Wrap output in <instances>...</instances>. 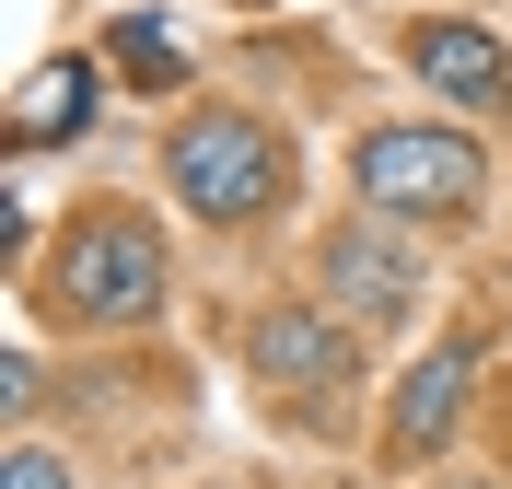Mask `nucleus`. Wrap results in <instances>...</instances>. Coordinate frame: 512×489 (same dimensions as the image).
Returning <instances> with one entry per match:
<instances>
[{
    "label": "nucleus",
    "instance_id": "nucleus-7",
    "mask_svg": "<svg viewBox=\"0 0 512 489\" xmlns=\"http://www.w3.org/2000/svg\"><path fill=\"white\" fill-rule=\"evenodd\" d=\"M466 396H478V350L443 338V350L396 385V408H384V466H431L454 443V420H466Z\"/></svg>",
    "mask_w": 512,
    "mask_h": 489
},
{
    "label": "nucleus",
    "instance_id": "nucleus-8",
    "mask_svg": "<svg viewBox=\"0 0 512 489\" xmlns=\"http://www.w3.org/2000/svg\"><path fill=\"white\" fill-rule=\"evenodd\" d=\"M94 105H105L94 59H47V82L12 105V152H59V140H82V129H94Z\"/></svg>",
    "mask_w": 512,
    "mask_h": 489
},
{
    "label": "nucleus",
    "instance_id": "nucleus-10",
    "mask_svg": "<svg viewBox=\"0 0 512 489\" xmlns=\"http://www.w3.org/2000/svg\"><path fill=\"white\" fill-rule=\"evenodd\" d=\"M0 489H82V478H70V466L47 455V443H12V466H0Z\"/></svg>",
    "mask_w": 512,
    "mask_h": 489
},
{
    "label": "nucleus",
    "instance_id": "nucleus-2",
    "mask_svg": "<svg viewBox=\"0 0 512 489\" xmlns=\"http://www.w3.org/2000/svg\"><path fill=\"white\" fill-rule=\"evenodd\" d=\"M350 198L396 222H466L489 198V152L466 117H384L350 140Z\"/></svg>",
    "mask_w": 512,
    "mask_h": 489
},
{
    "label": "nucleus",
    "instance_id": "nucleus-5",
    "mask_svg": "<svg viewBox=\"0 0 512 489\" xmlns=\"http://www.w3.org/2000/svg\"><path fill=\"white\" fill-rule=\"evenodd\" d=\"M245 361H256V396H280V408H326V396L361 373V326L338 303H268L245 326Z\"/></svg>",
    "mask_w": 512,
    "mask_h": 489
},
{
    "label": "nucleus",
    "instance_id": "nucleus-3",
    "mask_svg": "<svg viewBox=\"0 0 512 489\" xmlns=\"http://www.w3.org/2000/svg\"><path fill=\"white\" fill-rule=\"evenodd\" d=\"M47 315H70V326H152L163 315V233H152V210H128V198L70 210L59 268H47Z\"/></svg>",
    "mask_w": 512,
    "mask_h": 489
},
{
    "label": "nucleus",
    "instance_id": "nucleus-6",
    "mask_svg": "<svg viewBox=\"0 0 512 489\" xmlns=\"http://www.w3.org/2000/svg\"><path fill=\"white\" fill-rule=\"evenodd\" d=\"M408 70L443 117H512V59H501L489 24H443V12L408 24Z\"/></svg>",
    "mask_w": 512,
    "mask_h": 489
},
{
    "label": "nucleus",
    "instance_id": "nucleus-11",
    "mask_svg": "<svg viewBox=\"0 0 512 489\" xmlns=\"http://www.w3.org/2000/svg\"><path fill=\"white\" fill-rule=\"evenodd\" d=\"M454 489H489V478H454Z\"/></svg>",
    "mask_w": 512,
    "mask_h": 489
},
{
    "label": "nucleus",
    "instance_id": "nucleus-1",
    "mask_svg": "<svg viewBox=\"0 0 512 489\" xmlns=\"http://www.w3.org/2000/svg\"><path fill=\"white\" fill-rule=\"evenodd\" d=\"M163 187L187 198L198 222H268L291 198V140L256 105H187L163 129Z\"/></svg>",
    "mask_w": 512,
    "mask_h": 489
},
{
    "label": "nucleus",
    "instance_id": "nucleus-4",
    "mask_svg": "<svg viewBox=\"0 0 512 489\" xmlns=\"http://www.w3.org/2000/svg\"><path fill=\"white\" fill-rule=\"evenodd\" d=\"M419 292H431V257L396 233V210H373V222L350 210V222L315 245V303H338L361 338H396V326L419 315Z\"/></svg>",
    "mask_w": 512,
    "mask_h": 489
},
{
    "label": "nucleus",
    "instance_id": "nucleus-9",
    "mask_svg": "<svg viewBox=\"0 0 512 489\" xmlns=\"http://www.w3.org/2000/svg\"><path fill=\"white\" fill-rule=\"evenodd\" d=\"M105 59H117L140 94H163V82H187V35H175V12H128V24L105 35Z\"/></svg>",
    "mask_w": 512,
    "mask_h": 489
}]
</instances>
